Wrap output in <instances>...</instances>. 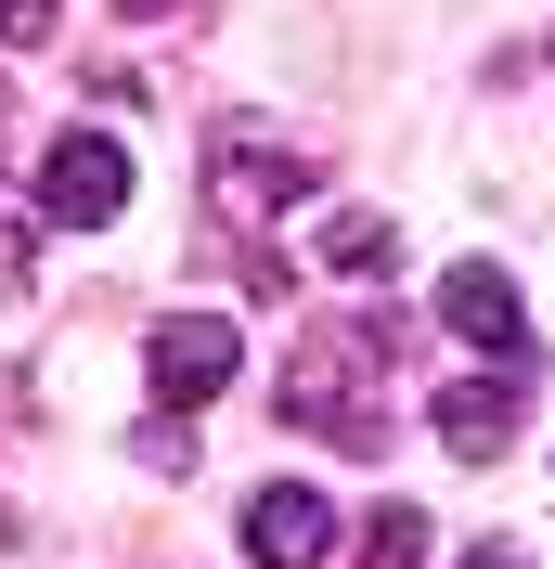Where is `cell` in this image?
I'll return each instance as SVG.
<instances>
[{
  "label": "cell",
  "instance_id": "7a4b0ae2",
  "mask_svg": "<svg viewBox=\"0 0 555 569\" xmlns=\"http://www.w3.org/2000/svg\"><path fill=\"white\" fill-rule=\"evenodd\" d=\"M208 181H220L233 220H284V208H311V142H284L272 117H220L208 130Z\"/></svg>",
  "mask_w": 555,
  "mask_h": 569
},
{
  "label": "cell",
  "instance_id": "52a82bcc",
  "mask_svg": "<svg viewBox=\"0 0 555 569\" xmlns=\"http://www.w3.org/2000/svg\"><path fill=\"white\" fill-rule=\"evenodd\" d=\"M529 427V389H517V362H478V376H452L440 389V453H465V466H491L504 440Z\"/></svg>",
  "mask_w": 555,
  "mask_h": 569
},
{
  "label": "cell",
  "instance_id": "ba28073f",
  "mask_svg": "<svg viewBox=\"0 0 555 569\" xmlns=\"http://www.w3.org/2000/svg\"><path fill=\"white\" fill-rule=\"evenodd\" d=\"M387 259H401V220H375V208L323 220V272H387Z\"/></svg>",
  "mask_w": 555,
  "mask_h": 569
},
{
  "label": "cell",
  "instance_id": "7c38bea8",
  "mask_svg": "<svg viewBox=\"0 0 555 569\" xmlns=\"http://www.w3.org/2000/svg\"><path fill=\"white\" fill-rule=\"evenodd\" d=\"M452 569H529V557H517V543H478V557H452Z\"/></svg>",
  "mask_w": 555,
  "mask_h": 569
},
{
  "label": "cell",
  "instance_id": "5b68a950",
  "mask_svg": "<svg viewBox=\"0 0 555 569\" xmlns=\"http://www.w3.org/2000/svg\"><path fill=\"white\" fill-rule=\"evenodd\" d=\"M336 557V505L311 479H272V492H245V569H323Z\"/></svg>",
  "mask_w": 555,
  "mask_h": 569
},
{
  "label": "cell",
  "instance_id": "30bf717a",
  "mask_svg": "<svg viewBox=\"0 0 555 569\" xmlns=\"http://www.w3.org/2000/svg\"><path fill=\"white\" fill-rule=\"evenodd\" d=\"M27 272H39V220H0V311L27 298Z\"/></svg>",
  "mask_w": 555,
  "mask_h": 569
},
{
  "label": "cell",
  "instance_id": "4fadbf2b",
  "mask_svg": "<svg viewBox=\"0 0 555 569\" xmlns=\"http://www.w3.org/2000/svg\"><path fill=\"white\" fill-rule=\"evenodd\" d=\"M117 13H181V0H117Z\"/></svg>",
  "mask_w": 555,
  "mask_h": 569
},
{
  "label": "cell",
  "instance_id": "3957f363",
  "mask_svg": "<svg viewBox=\"0 0 555 569\" xmlns=\"http://www.w3.org/2000/svg\"><path fill=\"white\" fill-rule=\"evenodd\" d=\"M117 208H130V142L117 130H65L39 156V220L52 233H104Z\"/></svg>",
  "mask_w": 555,
  "mask_h": 569
},
{
  "label": "cell",
  "instance_id": "8fae6325",
  "mask_svg": "<svg viewBox=\"0 0 555 569\" xmlns=\"http://www.w3.org/2000/svg\"><path fill=\"white\" fill-rule=\"evenodd\" d=\"M0 39H13V52H39V39H52V0H0Z\"/></svg>",
  "mask_w": 555,
  "mask_h": 569
},
{
  "label": "cell",
  "instance_id": "277c9868",
  "mask_svg": "<svg viewBox=\"0 0 555 569\" xmlns=\"http://www.w3.org/2000/svg\"><path fill=\"white\" fill-rule=\"evenodd\" d=\"M233 362H245V337H233L220 311H169L155 337H142V376H155V401H169V415L220 401V389H233Z\"/></svg>",
  "mask_w": 555,
  "mask_h": 569
},
{
  "label": "cell",
  "instance_id": "6da1fadb",
  "mask_svg": "<svg viewBox=\"0 0 555 569\" xmlns=\"http://www.w3.org/2000/svg\"><path fill=\"white\" fill-rule=\"evenodd\" d=\"M387 323H323V337H297V362H284V415L323 427L336 453H387Z\"/></svg>",
  "mask_w": 555,
  "mask_h": 569
},
{
  "label": "cell",
  "instance_id": "9c48e42d",
  "mask_svg": "<svg viewBox=\"0 0 555 569\" xmlns=\"http://www.w3.org/2000/svg\"><path fill=\"white\" fill-rule=\"evenodd\" d=\"M362 557H375V569H414V557H426V518H414V505H375Z\"/></svg>",
  "mask_w": 555,
  "mask_h": 569
},
{
  "label": "cell",
  "instance_id": "8992f818",
  "mask_svg": "<svg viewBox=\"0 0 555 569\" xmlns=\"http://www.w3.org/2000/svg\"><path fill=\"white\" fill-rule=\"evenodd\" d=\"M440 323L465 337V350L517 362V337H529V298H517V272H504V259H452V272H440Z\"/></svg>",
  "mask_w": 555,
  "mask_h": 569
}]
</instances>
